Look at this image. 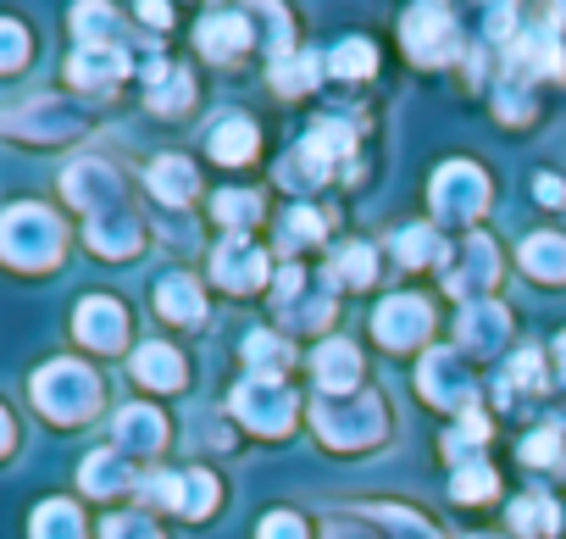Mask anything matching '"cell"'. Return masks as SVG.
I'll list each match as a JSON object with an SVG mask.
<instances>
[{"label":"cell","mask_w":566,"mask_h":539,"mask_svg":"<svg viewBox=\"0 0 566 539\" xmlns=\"http://www.w3.org/2000/svg\"><path fill=\"white\" fill-rule=\"evenodd\" d=\"M334 273H339V279H350V284H367V279H373V250H367V245L345 250V256H339V267H334Z\"/></svg>","instance_id":"ffe728a7"},{"label":"cell","mask_w":566,"mask_h":539,"mask_svg":"<svg viewBox=\"0 0 566 539\" xmlns=\"http://www.w3.org/2000/svg\"><path fill=\"white\" fill-rule=\"evenodd\" d=\"M73 29H78L84 40H95V34L112 29V12H106V7H78V12H73Z\"/></svg>","instance_id":"603a6c76"},{"label":"cell","mask_w":566,"mask_h":539,"mask_svg":"<svg viewBox=\"0 0 566 539\" xmlns=\"http://www.w3.org/2000/svg\"><path fill=\"white\" fill-rule=\"evenodd\" d=\"M123 329H128V318H123V307L117 301H84L78 307V340L84 345H95V351H117L123 345Z\"/></svg>","instance_id":"3957f363"},{"label":"cell","mask_w":566,"mask_h":539,"mask_svg":"<svg viewBox=\"0 0 566 539\" xmlns=\"http://www.w3.org/2000/svg\"><path fill=\"white\" fill-rule=\"evenodd\" d=\"M422 329H428V307L422 301H389L378 312V340L384 345H411V340H422Z\"/></svg>","instance_id":"5b68a950"},{"label":"cell","mask_w":566,"mask_h":539,"mask_svg":"<svg viewBox=\"0 0 566 539\" xmlns=\"http://www.w3.org/2000/svg\"><path fill=\"white\" fill-rule=\"evenodd\" d=\"M101 539H161V533H156L145 517H134V511H128V517H112Z\"/></svg>","instance_id":"7402d4cb"},{"label":"cell","mask_w":566,"mask_h":539,"mask_svg":"<svg viewBox=\"0 0 566 539\" xmlns=\"http://www.w3.org/2000/svg\"><path fill=\"white\" fill-rule=\"evenodd\" d=\"M516 528H555V511H544V500H522L516 506Z\"/></svg>","instance_id":"d4e9b609"},{"label":"cell","mask_w":566,"mask_h":539,"mask_svg":"<svg viewBox=\"0 0 566 539\" xmlns=\"http://www.w3.org/2000/svg\"><path fill=\"white\" fill-rule=\"evenodd\" d=\"M244 40H250V29H244L239 18H211V23L200 29V51H206V56H217V62H222V56H233Z\"/></svg>","instance_id":"8fae6325"},{"label":"cell","mask_w":566,"mask_h":539,"mask_svg":"<svg viewBox=\"0 0 566 539\" xmlns=\"http://www.w3.org/2000/svg\"><path fill=\"white\" fill-rule=\"evenodd\" d=\"M522 267H533V273L555 279V273H566V245H560L555 234H538V239L522 245Z\"/></svg>","instance_id":"5bb4252c"},{"label":"cell","mask_w":566,"mask_h":539,"mask_svg":"<svg viewBox=\"0 0 566 539\" xmlns=\"http://www.w3.org/2000/svg\"><path fill=\"white\" fill-rule=\"evenodd\" d=\"M334 73H339V79H367V73H373V45H367V40H356V45L345 40V45L334 51Z\"/></svg>","instance_id":"ac0fdd59"},{"label":"cell","mask_w":566,"mask_h":539,"mask_svg":"<svg viewBox=\"0 0 566 539\" xmlns=\"http://www.w3.org/2000/svg\"><path fill=\"white\" fill-rule=\"evenodd\" d=\"M489 489H494V473L478 467V462H467L461 478H455V495H489Z\"/></svg>","instance_id":"cb8c5ba5"},{"label":"cell","mask_w":566,"mask_h":539,"mask_svg":"<svg viewBox=\"0 0 566 539\" xmlns=\"http://www.w3.org/2000/svg\"><path fill=\"white\" fill-rule=\"evenodd\" d=\"M12 445V417H7V406H0V450Z\"/></svg>","instance_id":"f546056e"},{"label":"cell","mask_w":566,"mask_h":539,"mask_svg":"<svg viewBox=\"0 0 566 539\" xmlns=\"http://www.w3.org/2000/svg\"><path fill=\"white\" fill-rule=\"evenodd\" d=\"M356 367H361V362H356V351H350V345H339V340L317 351V379H323L328 390H350V384H356Z\"/></svg>","instance_id":"30bf717a"},{"label":"cell","mask_w":566,"mask_h":539,"mask_svg":"<svg viewBox=\"0 0 566 539\" xmlns=\"http://www.w3.org/2000/svg\"><path fill=\"white\" fill-rule=\"evenodd\" d=\"M62 256V228L45 206H12L0 217V261L12 267H51Z\"/></svg>","instance_id":"6da1fadb"},{"label":"cell","mask_w":566,"mask_h":539,"mask_svg":"<svg viewBox=\"0 0 566 539\" xmlns=\"http://www.w3.org/2000/svg\"><path fill=\"white\" fill-rule=\"evenodd\" d=\"M538 200H549V206H555V200H560V184H555V178H538Z\"/></svg>","instance_id":"f1b7e54d"},{"label":"cell","mask_w":566,"mask_h":539,"mask_svg":"<svg viewBox=\"0 0 566 539\" xmlns=\"http://www.w3.org/2000/svg\"><path fill=\"white\" fill-rule=\"evenodd\" d=\"M255 211H261V200H255V195H244V189L217 195V217H228V222H244V217H255Z\"/></svg>","instance_id":"44dd1931"},{"label":"cell","mask_w":566,"mask_h":539,"mask_svg":"<svg viewBox=\"0 0 566 539\" xmlns=\"http://www.w3.org/2000/svg\"><path fill=\"white\" fill-rule=\"evenodd\" d=\"M117 439L134 445V450H150V445H161V417L145 412V406H128V412L117 417Z\"/></svg>","instance_id":"4fadbf2b"},{"label":"cell","mask_w":566,"mask_h":539,"mask_svg":"<svg viewBox=\"0 0 566 539\" xmlns=\"http://www.w3.org/2000/svg\"><path fill=\"white\" fill-rule=\"evenodd\" d=\"M73 79L78 84H112V79H123V56L112 45H84L73 56Z\"/></svg>","instance_id":"ba28073f"},{"label":"cell","mask_w":566,"mask_h":539,"mask_svg":"<svg viewBox=\"0 0 566 539\" xmlns=\"http://www.w3.org/2000/svg\"><path fill=\"white\" fill-rule=\"evenodd\" d=\"M156 307H161L167 318H178V323H200V296H195L189 279H167V284L156 290Z\"/></svg>","instance_id":"9a60e30c"},{"label":"cell","mask_w":566,"mask_h":539,"mask_svg":"<svg viewBox=\"0 0 566 539\" xmlns=\"http://www.w3.org/2000/svg\"><path fill=\"white\" fill-rule=\"evenodd\" d=\"M34 539H84V517L67 500H45L34 511Z\"/></svg>","instance_id":"9c48e42d"},{"label":"cell","mask_w":566,"mask_h":539,"mask_svg":"<svg viewBox=\"0 0 566 539\" xmlns=\"http://www.w3.org/2000/svg\"><path fill=\"white\" fill-rule=\"evenodd\" d=\"M150 189H156L161 200H189V189H195V167L178 162V156H167V162L150 167Z\"/></svg>","instance_id":"7c38bea8"},{"label":"cell","mask_w":566,"mask_h":539,"mask_svg":"<svg viewBox=\"0 0 566 539\" xmlns=\"http://www.w3.org/2000/svg\"><path fill=\"white\" fill-rule=\"evenodd\" d=\"M290 234H295V239H301V234L317 239V234H323V217H317V211H290Z\"/></svg>","instance_id":"4316f807"},{"label":"cell","mask_w":566,"mask_h":539,"mask_svg":"<svg viewBox=\"0 0 566 539\" xmlns=\"http://www.w3.org/2000/svg\"><path fill=\"white\" fill-rule=\"evenodd\" d=\"M62 184H67V195H73L78 206H90V211L112 206V195H117V178H112L101 162H73Z\"/></svg>","instance_id":"277c9868"},{"label":"cell","mask_w":566,"mask_h":539,"mask_svg":"<svg viewBox=\"0 0 566 539\" xmlns=\"http://www.w3.org/2000/svg\"><path fill=\"white\" fill-rule=\"evenodd\" d=\"M555 445H560L555 434H533V439H527V456H533V462H549V456H555Z\"/></svg>","instance_id":"83f0119b"},{"label":"cell","mask_w":566,"mask_h":539,"mask_svg":"<svg viewBox=\"0 0 566 539\" xmlns=\"http://www.w3.org/2000/svg\"><path fill=\"white\" fill-rule=\"evenodd\" d=\"M134 373H139L145 384H156V390L184 384V362H178L167 345H139V351H134Z\"/></svg>","instance_id":"52a82bcc"},{"label":"cell","mask_w":566,"mask_h":539,"mask_svg":"<svg viewBox=\"0 0 566 539\" xmlns=\"http://www.w3.org/2000/svg\"><path fill=\"white\" fill-rule=\"evenodd\" d=\"M23 56H29V34H23L12 18H0V73L23 68Z\"/></svg>","instance_id":"d6986e66"},{"label":"cell","mask_w":566,"mask_h":539,"mask_svg":"<svg viewBox=\"0 0 566 539\" xmlns=\"http://www.w3.org/2000/svg\"><path fill=\"white\" fill-rule=\"evenodd\" d=\"M34 401H40V412H51L56 423H78V417L95 412L101 384H95V373L78 367V362H51V367L34 379Z\"/></svg>","instance_id":"7a4b0ae2"},{"label":"cell","mask_w":566,"mask_h":539,"mask_svg":"<svg viewBox=\"0 0 566 539\" xmlns=\"http://www.w3.org/2000/svg\"><path fill=\"white\" fill-rule=\"evenodd\" d=\"M261 539H306V533L295 517H272V522H261Z\"/></svg>","instance_id":"484cf974"},{"label":"cell","mask_w":566,"mask_h":539,"mask_svg":"<svg viewBox=\"0 0 566 539\" xmlns=\"http://www.w3.org/2000/svg\"><path fill=\"white\" fill-rule=\"evenodd\" d=\"M217 273H222V284L250 290V284L266 279V261H261V250H239V239H228V245L217 250Z\"/></svg>","instance_id":"8992f818"},{"label":"cell","mask_w":566,"mask_h":539,"mask_svg":"<svg viewBox=\"0 0 566 539\" xmlns=\"http://www.w3.org/2000/svg\"><path fill=\"white\" fill-rule=\"evenodd\" d=\"M123 478H128V467H123L117 456H106V450H95V456L84 462V489H95V495L123 489Z\"/></svg>","instance_id":"e0dca14e"},{"label":"cell","mask_w":566,"mask_h":539,"mask_svg":"<svg viewBox=\"0 0 566 539\" xmlns=\"http://www.w3.org/2000/svg\"><path fill=\"white\" fill-rule=\"evenodd\" d=\"M560 362H566V340H560Z\"/></svg>","instance_id":"4dcf8cb0"},{"label":"cell","mask_w":566,"mask_h":539,"mask_svg":"<svg viewBox=\"0 0 566 539\" xmlns=\"http://www.w3.org/2000/svg\"><path fill=\"white\" fill-rule=\"evenodd\" d=\"M250 145H255V128H250L244 117H233V123L211 128V151H217L222 162H244V156H250Z\"/></svg>","instance_id":"2e32d148"}]
</instances>
